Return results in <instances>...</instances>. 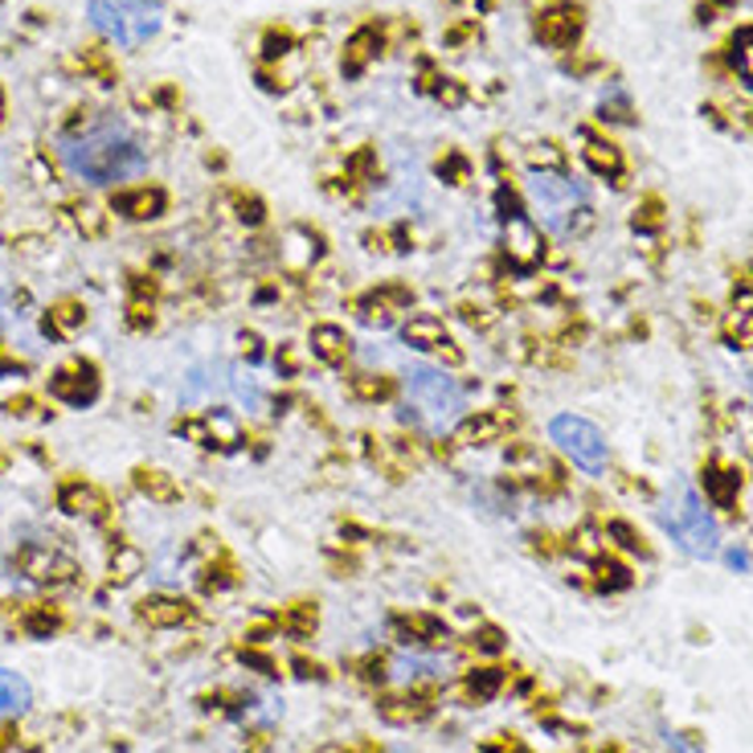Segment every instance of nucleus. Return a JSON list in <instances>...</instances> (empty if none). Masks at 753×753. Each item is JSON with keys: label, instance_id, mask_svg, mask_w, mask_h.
<instances>
[{"label": "nucleus", "instance_id": "obj_20", "mask_svg": "<svg viewBox=\"0 0 753 753\" xmlns=\"http://www.w3.org/2000/svg\"><path fill=\"white\" fill-rule=\"evenodd\" d=\"M376 713L381 721H390V725H417V721H426L434 713V704L422 692H410L405 688L402 697H381L376 700Z\"/></svg>", "mask_w": 753, "mask_h": 753}, {"label": "nucleus", "instance_id": "obj_9", "mask_svg": "<svg viewBox=\"0 0 753 753\" xmlns=\"http://www.w3.org/2000/svg\"><path fill=\"white\" fill-rule=\"evenodd\" d=\"M499 226H504L499 255H504L508 270H516V275H533V270L545 262V255H549V246H545V234H540V226L528 214L504 217Z\"/></svg>", "mask_w": 753, "mask_h": 753}, {"label": "nucleus", "instance_id": "obj_7", "mask_svg": "<svg viewBox=\"0 0 753 753\" xmlns=\"http://www.w3.org/2000/svg\"><path fill=\"white\" fill-rule=\"evenodd\" d=\"M173 431L180 434V439H188V443L205 446V451H221V455L250 446V434H246L243 417L234 414V410H221V405H214V410H193V414L176 417Z\"/></svg>", "mask_w": 753, "mask_h": 753}, {"label": "nucleus", "instance_id": "obj_6", "mask_svg": "<svg viewBox=\"0 0 753 753\" xmlns=\"http://www.w3.org/2000/svg\"><path fill=\"white\" fill-rule=\"evenodd\" d=\"M549 443L561 451L581 475H606L610 467V443L606 434L581 414H553L549 417Z\"/></svg>", "mask_w": 753, "mask_h": 753}, {"label": "nucleus", "instance_id": "obj_41", "mask_svg": "<svg viewBox=\"0 0 753 753\" xmlns=\"http://www.w3.org/2000/svg\"><path fill=\"white\" fill-rule=\"evenodd\" d=\"M434 173H439V180H446V185H467L471 161L463 152H443V161L434 164Z\"/></svg>", "mask_w": 753, "mask_h": 753}, {"label": "nucleus", "instance_id": "obj_43", "mask_svg": "<svg viewBox=\"0 0 753 753\" xmlns=\"http://www.w3.org/2000/svg\"><path fill=\"white\" fill-rule=\"evenodd\" d=\"M606 540H615L622 553H639V557H647L643 537H639V533H635L627 520H610V525H606Z\"/></svg>", "mask_w": 753, "mask_h": 753}, {"label": "nucleus", "instance_id": "obj_13", "mask_svg": "<svg viewBox=\"0 0 753 753\" xmlns=\"http://www.w3.org/2000/svg\"><path fill=\"white\" fill-rule=\"evenodd\" d=\"M229 373H234V364L226 361H205L197 364V369H188L185 385H180V402H185L188 410H205L214 398H226Z\"/></svg>", "mask_w": 753, "mask_h": 753}, {"label": "nucleus", "instance_id": "obj_17", "mask_svg": "<svg viewBox=\"0 0 753 753\" xmlns=\"http://www.w3.org/2000/svg\"><path fill=\"white\" fill-rule=\"evenodd\" d=\"M393 631H398L402 643L417 647V651H431V647H439L446 639V622L439 615H426V610H410V615L393 619Z\"/></svg>", "mask_w": 753, "mask_h": 753}, {"label": "nucleus", "instance_id": "obj_31", "mask_svg": "<svg viewBox=\"0 0 753 753\" xmlns=\"http://www.w3.org/2000/svg\"><path fill=\"white\" fill-rule=\"evenodd\" d=\"M590 569H594V586L606 594L615 590H627L631 586V569L619 561V557H610V553H598V557H590Z\"/></svg>", "mask_w": 753, "mask_h": 753}, {"label": "nucleus", "instance_id": "obj_21", "mask_svg": "<svg viewBox=\"0 0 753 753\" xmlns=\"http://www.w3.org/2000/svg\"><path fill=\"white\" fill-rule=\"evenodd\" d=\"M508 688V668H499V663H484V668H467L463 672V697L471 704H492Z\"/></svg>", "mask_w": 753, "mask_h": 753}, {"label": "nucleus", "instance_id": "obj_29", "mask_svg": "<svg viewBox=\"0 0 753 753\" xmlns=\"http://www.w3.org/2000/svg\"><path fill=\"white\" fill-rule=\"evenodd\" d=\"M140 619L148 622V627H180V622L188 619V602L156 594V598H144V602H140Z\"/></svg>", "mask_w": 753, "mask_h": 753}, {"label": "nucleus", "instance_id": "obj_19", "mask_svg": "<svg viewBox=\"0 0 753 753\" xmlns=\"http://www.w3.org/2000/svg\"><path fill=\"white\" fill-rule=\"evenodd\" d=\"M344 390H349L352 402H361V405H390V402H398V393H402V385H398V381H393L390 373L357 369V373H349V381H344Z\"/></svg>", "mask_w": 753, "mask_h": 753}, {"label": "nucleus", "instance_id": "obj_2", "mask_svg": "<svg viewBox=\"0 0 753 753\" xmlns=\"http://www.w3.org/2000/svg\"><path fill=\"white\" fill-rule=\"evenodd\" d=\"M402 422L417 434H431V439L455 431L458 417L467 414V390L446 373L443 364H410L402 373Z\"/></svg>", "mask_w": 753, "mask_h": 753}, {"label": "nucleus", "instance_id": "obj_39", "mask_svg": "<svg viewBox=\"0 0 753 753\" xmlns=\"http://www.w3.org/2000/svg\"><path fill=\"white\" fill-rule=\"evenodd\" d=\"M467 647L475 651V656L496 659V656H504L508 639H504V631H499V627H475V631L467 635Z\"/></svg>", "mask_w": 753, "mask_h": 753}, {"label": "nucleus", "instance_id": "obj_44", "mask_svg": "<svg viewBox=\"0 0 753 753\" xmlns=\"http://www.w3.org/2000/svg\"><path fill=\"white\" fill-rule=\"evenodd\" d=\"M291 45H296V41H291V33H287V29H270V33H267V50H262V54H267V62H279V58L291 54Z\"/></svg>", "mask_w": 753, "mask_h": 753}, {"label": "nucleus", "instance_id": "obj_42", "mask_svg": "<svg viewBox=\"0 0 753 753\" xmlns=\"http://www.w3.org/2000/svg\"><path fill=\"white\" fill-rule=\"evenodd\" d=\"M82 320H86V311H82L79 303H70V299H66V303H58V308L45 316V332H74Z\"/></svg>", "mask_w": 753, "mask_h": 753}, {"label": "nucleus", "instance_id": "obj_4", "mask_svg": "<svg viewBox=\"0 0 753 753\" xmlns=\"http://www.w3.org/2000/svg\"><path fill=\"white\" fill-rule=\"evenodd\" d=\"M659 525L663 533L688 553V557H700V561H709L721 553V525H716V516L709 512L704 496H700L692 484H675L663 504H659Z\"/></svg>", "mask_w": 753, "mask_h": 753}, {"label": "nucleus", "instance_id": "obj_11", "mask_svg": "<svg viewBox=\"0 0 753 753\" xmlns=\"http://www.w3.org/2000/svg\"><path fill=\"white\" fill-rule=\"evenodd\" d=\"M512 431H516V414L504 410V405H492V410H467V414L458 417L455 431H451V446H455V451H475V446L504 443Z\"/></svg>", "mask_w": 753, "mask_h": 753}, {"label": "nucleus", "instance_id": "obj_10", "mask_svg": "<svg viewBox=\"0 0 753 753\" xmlns=\"http://www.w3.org/2000/svg\"><path fill=\"white\" fill-rule=\"evenodd\" d=\"M275 258H279V267L287 270L291 279H308V275H316V267H320L323 258H328V243H323L320 229L299 221V226H287L279 234Z\"/></svg>", "mask_w": 753, "mask_h": 753}, {"label": "nucleus", "instance_id": "obj_40", "mask_svg": "<svg viewBox=\"0 0 753 753\" xmlns=\"http://www.w3.org/2000/svg\"><path fill=\"white\" fill-rule=\"evenodd\" d=\"M238 357H243L246 369H255V364H267L270 361V349H267V340H262V332H255V328H243V332H238Z\"/></svg>", "mask_w": 753, "mask_h": 753}, {"label": "nucleus", "instance_id": "obj_36", "mask_svg": "<svg viewBox=\"0 0 753 753\" xmlns=\"http://www.w3.org/2000/svg\"><path fill=\"white\" fill-rule=\"evenodd\" d=\"M525 161H528V173H561L565 152L545 140V144H533V148L525 152Z\"/></svg>", "mask_w": 753, "mask_h": 753}, {"label": "nucleus", "instance_id": "obj_28", "mask_svg": "<svg viewBox=\"0 0 753 753\" xmlns=\"http://www.w3.org/2000/svg\"><path fill=\"white\" fill-rule=\"evenodd\" d=\"M581 161L590 164L594 176H606V180H619V176H622V152L615 148L610 140H586Z\"/></svg>", "mask_w": 753, "mask_h": 753}, {"label": "nucleus", "instance_id": "obj_1", "mask_svg": "<svg viewBox=\"0 0 753 753\" xmlns=\"http://www.w3.org/2000/svg\"><path fill=\"white\" fill-rule=\"evenodd\" d=\"M58 152H62L70 173L91 180V185H120V180H132L148 168V148L120 120L91 123V127L66 135Z\"/></svg>", "mask_w": 753, "mask_h": 753}, {"label": "nucleus", "instance_id": "obj_22", "mask_svg": "<svg viewBox=\"0 0 753 753\" xmlns=\"http://www.w3.org/2000/svg\"><path fill=\"white\" fill-rule=\"evenodd\" d=\"M721 332H725L729 349H753V296L750 291H737V296H733Z\"/></svg>", "mask_w": 753, "mask_h": 753}, {"label": "nucleus", "instance_id": "obj_46", "mask_svg": "<svg viewBox=\"0 0 753 753\" xmlns=\"http://www.w3.org/2000/svg\"><path fill=\"white\" fill-rule=\"evenodd\" d=\"M725 561H729V569H741V574H745V569H750V553H745V549H729Z\"/></svg>", "mask_w": 753, "mask_h": 753}, {"label": "nucleus", "instance_id": "obj_25", "mask_svg": "<svg viewBox=\"0 0 753 753\" xmlns=\"http://www.w3.org/2000/svg\"><path fill=\"white\" fill-rule=\"evenodd\" d=\"M229 398L243 405L246 414H270V393L258 385V376H250L243 364H234L229 373Z\"/></svg>", "mask_w": 753, "mask_h": 753}, {"label": "nucleus", "instance_id": "obj_32", "mask_svg": "<svg viewBox=\"0 0 753 753\" xmlns=\"http://www.w3.org/2000/svg\"><path fill=\"white\" fill-rule=\"evenodd\" d=\"M729 66L753 91V25L733 33V41H729Z\"/></svg>", "mask_w": 753, "mask_h": 753}, {"label": "nucleus", "instance_id": "obj_24", "mask_svg": "<svg viewBox=\"0 0 753 753\" xmlns=\"http://www.w3.org/2000/svg\"><path fill=\"white\" fill-rule=\"evenodd\" d=\"M29 704H33V688L21 672L13 668H0V721H13V716H25Z\"/></svg>", "mask_w": 753, "mask_h": 753}, {"label": "nucleus", "instance_id": "obj_33", "mask_svg": "<svg viewBox=\"0 0 753 753\" xmlns=\"http://www.w3.org/2000/svg\"><path fill=\"white\" fill-rule=\"evenodd\" d=\"M303 361H308V349H303V344H291V340L270 352V364H275L279 381H296V376L303 373Z\"/></svg>", "mask_w": 753, "mask_h": 753}, {"label": "nucleus", "instance_id": "obj_45", "mask_svg": "<svg viewBox=\"0 0 753 753\" xmlns=\"http://www.w3.org/2000/svg\"><path fill=\"white\" fill-rule=\"evenodd\" d=\"M668 745H672V753H704L697 741H688L684 733H672V729H668Z\"/></svg>", "mask_w": 753, "mask_h": 753}, {"label": "nucleus", "instance_id": "obj_26", "mask_svg": "<svg viewBox=\"0 0 753 753\" xmlns=\"http://www.w3.org/2000/svg\"><path fill=\"white\" fill-rule=\"evenodd\" d=\"M58 504H62L70 516H86V520H99V516L107 512V499L99 496L91 484H79V479L62 484V492H58Z\"/></svg>", "mask_w": 753, "mask_h": 753}, {"label": "nucleus", "instance_id": "obj_23", "mask_svg": "<svg viewBox=\"0 0 753 753\" xmlns=\"http://www.w3.org/2000/svg\"><path fill=\"white\" fill-rule=\"evenodd\" d=\"M700 484H704V499L716 504V508H733L741 492V475L733 467H721V463H709L700 471Z\"/></svg>", "mask_w": 753, "mask_h": 753}, {"label": "nucleus", "instance_id": "obj_5", "mask_svg": "<svg viewBox=\"0 0 753 753\" xmlns=\"http://www.w3.org/2000/svg\"><path fill=\"white\" fill-rule=\"evenodd\" d=\"M86 17L120 50H140L161 33V9L152 0H86Z\"/></svg>", "mask_w": 753, "mask_h": 753}, {"label": "nucleus", "instance_id": "obj_16", "mask_svg": "<svg viewBox=\"0 0 753 753\" xmlns=\"http://www.w3.org/2000/svg\"><path fill=\"white\" fill-rule=\"evenodd\" d=\"M451 340V332H446L443 316H434V311H414V316H405L402 320V344L414 352H439Z\"/></svg>", "mask_w": 753, "mask_h": 753}, {"label": "nucleus", "instance_id": "obj_18", "mask_svg": "<svg viewBox=\"0 0 753 753\" xmlns=\"http://www.w3.org/2000/svg\"><path fill=\"white\" fill-rule=\"evenodd\" d=\"M111 209L120 217H127V221H156V217L168 209V197H164V188H123V193H115V202H111Z\"/></svg>", "mask_w": 753, "mask_h": 753}, {"label": "nucleus", "instance_id": "obj_14", "mask_svg": "<svg viewBox=\"0 0 753 753\" xmlns=\"http://www.w3.org/2000/svg\"><path fill=\"white\" fill-rule=\"evenodd\" d=\"M308 357L323 369H344L352 361V337L332 320H320L308 328Z\"/></svg>", "mask_w": 753, "mask_h": 753}, {"label": "nucleus", "instance_id": "obj_15", "mask_svg": "<svg viewBox=\"0 0 753 753\" xmlns=\"http://www.w3.org/2000/svg\"><path fill=\"white\" fill-rule=\"evenodd\" d=\"M578 33H581V13H578V4H569V0L549 4L545 13H537V38L545 41V45H553V50L574 45Z\"/></svg>", "mask_w": 753, "mask_h": 753}, {"label": "nucleus", "instance_id": "obj_3", "mask_svg": "<svg viewBox=\"0 0 753 753\" xmlns=\"http://www.w3.org/2000/svg\"><path fill=\"white\" fill-rule=\"evenodd\" d=\"M525 202L540 217V226L557 234V238H581L594 226L590 188L565 173H528Z\"/></svg>", "mask_w": 753, "mask_h": 753}, {"label": "nucleus", "instance_id": "obj_30", "mask_svg": "<svg viewBox=\"0 0 753 753\" xmlns=\"http://www.w3.org/2000/svg\"><path fill=\"white\" fill-rule=\"evenodd\" d=\"M135 487L152 499V504H176L180 499V487L168 471H156V467H140L135 471Z\"/></svg>", "mask_w": 753, "mask_h": 753}, {"label": "nucleus", "instance_id": "obj_12", "mask_svg": "<svg viewBox=\"0 0 753 753\" xmlns=\"http://www.w3.org/2000/svg\"><path fill=\"white\" fill-rule=\"evenodd\" d=\"M50 393H54L62 405L86 410V405L99 402V393H103V376H99V369H94L91 361H70L50 376Z\"/></svg>", "mask_w": 753, "mask_h": 753}, {"label": "nucleus", "instance_id": "obj_35", "mask_svg": "<svg viewBox=\"0 0 753 753\" xmlns=\"http://www.w3.org/2000/svg\"><path fill=\"white\" fill-rule=\"evenodd\" d=\"M140 569H144V553L132 549V545H115V557H111V581L123 586V581H132Z\"/></svg>", "mask_w": 753, "mask_h": 753}, {"label": "nucleus", "instance_id": "obj_8", "mask_svg": "<svg viewBox=\"0 0 753 753\" xmlns=\"http://www.w3.org/2000/svg\"><path fill=\"white\" fill-rule=\"evenodd\" d=\"M352 316L364 323V328H373V332H390L393 323H402L414 308V287L410 282H376V287H364L361 296L349 299Z\"/></svg>", "mask_w": 753, "mask_h": 753}, {"label": "nucleus", "instance_id": "obj_34", "mask_svg": "<svg viewBox=\"0 0 753 753\" xmlns=\"http://www.w3.org/2000/svg\"><path fill=\"white\" fill-rule=\"evenodd\" d=\"M279 627L287 635H296V639H308L311 631H316V602H296L282 610Z\"/></svg>", "mask_w": 753, "mask_h": 753}, {"label": "nucleus", "instance_id": "obj_38", "mask_svg": "<svg viewBox=\"0 0 753 753\" xmlns=\"http://www.w3.org/2000/svg\"><path fill=\"white\" fill-rule=\"evenodd\" d=\"M455 311H458V320L467 323V328H475V332H487V328H496V323H499V311L492 308V303H475V299H463Z\"/></svg>", "mask_w": 753, "mask_h": 753}, {"label": "nucleus", "instance_id": "obj_27", "mask_svg": "<svg viewBox=\"0 0 753 753\" xmlns=\"http://www.w3.org/2000/svg\"><path fill=\"white\" fill-rule=\"evenodd\" d=\"M376 50H381V33H376L373 25L357 29V33L344 41V58H340L344 74H361V70L376 58Z\"/></svg>", "mask_w": 753, "mask_h": 753}, {"label": "nucleus", "instance_id": "obj_37", "mask_svg": "<svg viewBox=\"0 0 753 753\" xmlns=\"http://www.w3.org/2000/svg\"><path fill=\"white\" fill-rule=\"evenodd\" d=\"M234 217L243 221L246 229H262L267 226V205L255 193H234Z\"/></svg>", "mask_w": 753, "mask_h": 753}]
</instances>
